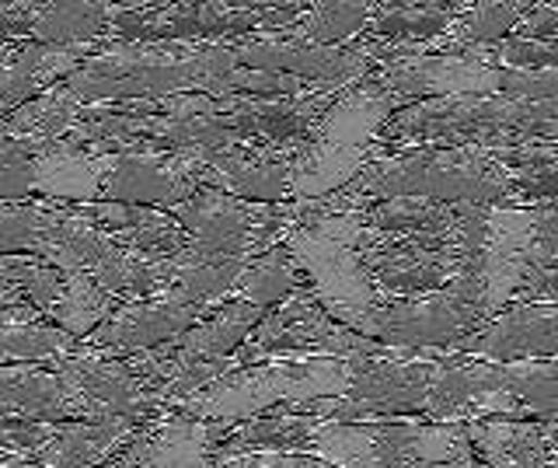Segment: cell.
Here are the masks:
<instances>
[{
	"label": "cell",
	"mask_w": 558,
	"mask_h": 468,
	"mask_svg": "<svg viewBox=\"0 0 558 468\" xmlns=\"http://www.w3.org/2000/svg\"><path fill=\"white\" fill-rule=\"evenodd\" d=\"M363 193L384 200H458L499 203L510 196V179L471 151H415L380 161L363 176Z\"/></svg>",
	"instance_id": "6da1fadb"
},
{
	"label": "cell",
	"mask_w": 558,
	"mask_h": 468,
	"mask_svg": "<svg viewBox=\"0 0 558 468\" xmlns=\"http://www.w3.org/2000/svg\"><path fill=\"white\" fill-rule=\"evenodd\" d=\"M349 381H353V363L342 360L276 363V368L223 374L206 392H199L189 409L206 420H238V416H252L272 403H314V398L345 395Z\"/></svg>",
	"instance_id": "7a4b0ae2"
},
{
	"label": "cell",
	"mask_w": 558,
	"mask_h": 468,
	"mask_svg": "<svg viewBox=\"0 0 558 468\" xmlns=\"http://www.w3.org/2000/svg\"><path fill=\"white\" fill-rule=\"evenodd\" d=\"M296 263L304 266V273L314 280L318 301L331 319H339L342 325L360 328V322L374 311V284L371 273L363 269L353 249L336 245V241L322 238L318 231H296L290 238L287 249Z\"/></svg>",
	"instance_id": "3957f363"
},
{
	"label": "cell",
	"mask_w": 558,
	"mask_h": 468,
	"mask_svg": "<svg viewBox=\"0 0 558 468\" xmlns=\"http://www.w3.org/2000/svg\"><path fill=\"white\" fill-rule=\"evenodd\" d=\"M482 322V311L464 304L453 293H440V298H426V301H412V304H391V308H374L371 315L360 322L356 333L395 346V350H426V346H447V343H461L471 328Z\"/></svg>",
	"instance_id": "277c9868"
},
{
	"label": "cell",
	"mask_w": 558,
	"mask_h": 468,
	"mask_svg": "<svg viewBox=\"0 0 558 468\" xmlns=\"http://www.w3.org/2000/svg\"><path fill=\"white\" fill-rule=\"evenodd\" d=\"M384 88L395 95L493 98V92H499V71L471 57H409L388 67Z\"/></svg>",
	"instance_id": "5b68a950"
},
{
	"label": "cell",
	"mask_w": 558,
	"mask_h": 468,
	"mask_svg": "<svg viewBox=\"0 0 558 468\" xmlns=\"http://www.w3.org/2000/svg\"><path fill=\"white\" fill-rule=\"evenodd\" d=\"M238 60L248 63V71L262 74H296V77H318V81H345L366 71V60L360 53H345L336 46H293V43H252L238 49Z\"/></svg>",
	"instance_id": "8992f818"
},
{
	"label": "cell",
	"mask_w": 558,
	"mask_h": 468,
	"mask_svg": "<svg viewBox=\"0 0 558 468\" xmlns=\"http://www.w3.org/2000/svg\"><path fill=\"white\" fill-rule=\"evenodd\" d=\"M464 350L493 360L558 357V308H520L510 311L482 336L468 339Z\"/></svg>",
	"instance_id": "52a82bcc"
},
{
	"label": "cell",
	"mask_w": 558,
	"mask_h": 468,
	"mask_svg": "<svg viewBox=\"0 0 558 468\" xmlns=\"http://www.w3.org/2000/svg\"><path fill=\"white\" fill-rule=\"evenodd\" d=\"M182 224L199 238V245L209 255H238L248 245V214L231 196L220 193H199L192 200H182L179 206Z\"/></svg>",
	"instance_id": "ba28073f"
},
{
	"label": "cell",
	"mask_w": 558,
	"mask_h": 468,
	"mask_svg": "<svg viewBox=\"0 0 558 468\" xmlns=\"http://www.w3.org/2000/svg\"><path fill=\"white\" fill-rule=\"evenodd\" d=\"M105 168L109 161L87 158L74 147H46L28 161L32 189L63 200H95L105 189Z\"/></svg>",
	"instance_id": "9c48e42d"
},
{
	"label": "cell",
	"mask_w": 558,
	"mask_h": 468,
	"mask_svg": "<svg viewBox=\"0 0 558 468\" xmlns=\"http://www.w3.org/2000/svg\"><path fill=\"white\" fill-rule=\"evenodd\" d=\"M388 116H391V92L388 88H360L328 112L318 144L363 151L366 144H371V136L388 123Z\"/></svg>",
	"instance_id": "30bf717a"
},
{
	"label": "cell",
	"mask_w": 558,
	"mask_h": 468,
	"mask_svg": "<svg viewBox=\"0 0 558 468\" xmlns=\"http://www.w3.org/2000/svg\"><path fill=\"white\" fill-rule=\"evenodd\" d=\"M174 179L179 176L165 171L154 154H122L105 176V196L122 203H182L185 185Z\"/></svg>",
	"instance_id": "8fae6325"
},
{
	"label": "cell",
	"mask_w": 558,
	"mask_h": 468,
	"mask_svg": "<svg viewBox=\"0 0 558 468\" xmlns=\"http://www.w3.org/2000/svg\"><path fill=\"white\" fill-rule=\"evenodd\" d=\"M468 444L493 468H548V433L523 423H482L468 430Z\"/></svg>",
	"instance_id": "7c38bea8"
},
{
	"label": "cell",
	"mask_w": 558,
	"mask_h": 468,
	"mask_svg": "<svg viewBox=\"0 0 558 468\" xmlns=\"http://www.w3.org/2000/svg\"><path fill=\"white\" fill-rule=\"evenodd\" d=\"M192 322V308L189 304H144V308H130L122 315L109 319V325L101 328L98 339L109 346H130V350H144V346L165 343L171 336H179L182 328Z\"/></svg>",
	"instance_id": "4fadbf2b"
},
{
	"label": "cell",
	"mask_w": 558,
	"mask_h": 468,
	"mask_svg": "<svg viewBox=\"0 0 558 468\" xmlns=\"http://www.w3.org/2000/svg\"><path fill=\"white\" fill-rule=\"evenodd\" d=\"M74 63H77L74 46H32L17 60L0 67V98L14 109L17 101L35 95V88H43L46 81L66 74Z\"/></svg>",
	"instance_id": "5bb4252c"
},
{
	"label": "cell",
	"mask_w": 558,
	"mask_h": 468,
	"mask_svg": "<svg viewBox=\"0 0 558 468\" xmlns=\"http://www.w3.org/2000/svg\"><path fill=\"white\" fill-rule=\"evenodd\" d=\"M366 151H345L331 144H314L301 161H296L290 185L296 196H325L331 189L345 185L363 165Z\"/></svg>",
	"instance_id": "9a60e30c"
},
{
	"label": "cell",
	"mask_w": 558,
	"mask_h": 468,
	"mask_svg": "<svg viewBox=\"0 0 558 468\" xmlns=\"http://www.w3.org/2000/svg\"><path fill=\"white\" fill-rule=\"evenodd\" d=\"M258 322V308L255 304H231L227 311L214 322H206L199 328H192V333L182 339V357L185 360H214L227 350H234V346L244 339V333Z\"/></svg>",
	"instance_id": "2e32d148"
},
{
	"label": "cell",
	"mask_w": 558,
	"mask_h": 468,
	"mask_svg": "<svg viewBox=\"0 0 558 468\" xmlns=\"http://www.w3.org/2000/svg\"><path fill=\"white\" fill-rule=\"evenodd\" d=\"M318 458L339 468H374L377 465V427L328 423L311 433Z\"/></svg>",
	"instance_id": "e0dca14e"
},
{
	"label": "cell",
	"mask_w": 558,
	"mask_h": 468,
	"mask_svg": "<svg viewBox=\"0 0 558 468\" xmlns=\"http://www.w3.org/2000/svg\"><path fill=\"white\" fill-rule=\"evenodd\" d=\"M206 158L217 165L223 185L244 200H266L269 203V200H279L287 193V182H290L287 168L241 161V158H231L227 151H214V154H206Z\"/></svg>",
	"instance_id": "ac0fdd59"
},
{
	"label": "cell",
	"mask_w": 558,
	"mask_h": 468,
	"mask_svg": "<svg viewBox=\"0 0 558 468\" xmlns=\"http://www.w3.org/2000/svg\"><path fill=\"white\" fill-rule=\"evenodd\" d=\"M450 263L444 255H433V252H395L388 255L384 263H377V280L384 287H391L398 293H418V290H429L436 287L447 276Z\"/></svg>",
	"instance_id": "d6986e66"
},
{
	"label": "cell",
	"mask_w": 558,
	"mask_h": 468,
	"mask_svg": "<svg viewBox=\"0 0 558 468\" xmlns=\"http://www.w3.org/2000/svg\"><path fill=\"white\" fill-rule=\"evenodd\" d=\"M105 19L101 4H57L46 8L39 19H32V32L49 46L63 43H87Z\"/></svg>",
	"instance_id": "ffe728a7"
},
{
	"label": "cell",
	"mask_w": 558,
	"mask_h": 468,
	"mask_svg": "<svg viewBox=\"0 0 558 468\" xmlns=\"http://www.w3.org/2000/svg\"><path fill=\"white\" fill-rule=\"evenodd\" d=\"M147 468H206V430L203 423L174 420L150 444Z\"/></svg>",
	"instance_id": "44dd1931"
},
{
	"label": "cell",
	"mask_w": 558,
	"mask_h": 468,
	"mask_svg": "<svg viewBox=\"0 0 558 468\" xmlns=\"http://www.w3.org/2000/svg\"><path fill=\"white\" fill-rule=\"evenodd\" d=\"M244 276V263L238 255H209L206 259H192L189 266L179 269V287H182V301L196 304V301H209L223 293L234 280Z\"/></svg>",
	"instance_id": "7402d4cb"
},
{
	"label": "cell",
	"mask_w": 558,
	"mask_h": 468,
	"mask_svg": "<svg viewBox=\"0 0 558 468\" xmlns=\"http://www.w3.org/2000/svg\"><path fill=\"white\" fill-rule=\"evenodd\" d=\"M122 437L119 423H105V427H66L63 437L46 451V461L52 468H84L98 461L105 451Z\"/></svg>",
	"instance_id": "603a6c76"
},
{
	"label": "cell",
	"mask_w": 558,
	"mask_h": 468,
	"mask_svg": "<svg viewBox=\"0 0 558 468\" xmlns=\"http://www.w3.org/2000/svg\"><path fill=\"white\" fill-rule=\"evenodd\" d=\"M502 388L520 406H527L541 416H558V363H548V368H537V363L502 368Z\"/></svg>",
	"instance_id": "cb8c5ba5"
},
{
	"label": "cell",
	"mask_w": 558,
	"mask_h": 468,
	"mask_svg": "<svg viewBox=\"0 0 558 468\" xmlns=\"http://www.w3.org/2000/svg\"><path fill=\"white\" fill-rule=\"evenodd\" d=\"M74 109H77V98L74 92H49V95H39L28 106H17L14 116L4 123V133L11 136H25V133H57V130H66L70 119H74Z\"/></svg>",
	"instance_id": "d4e9b609"
},
{
	"label": "cell",
	"mask_w": 558,
	"mask_h": 468,
	"mask_svg": "<svg viewBox=\"0 0 558 468\" xmlns=\"http://www.w3.org/2000/svg\"><path fill=\"white\" fill-rule=\"evenodd\" d=\"M57 308V319L66 328L70 336H81L87 333L105 311V293L92 284L87 273H70V284L63 287L60 301L52 304Z\"/></svg>",
	"instance_id": "484cf974"
},
{
	"label": "cell",
	"mask_w": 558,
	"mask_h": 468,
	"mask_svg": "<svg viewBox=\"0 0 558 468\" xmlns=\"http://www.w3.org/2000/svg\"><path fill=\"white\" fill-rule=\"evenodd\" d=\"M537 241V211H488L485 252L523 255Z\"/></svg>",
	"instance_id": "4316f807"
},
{
	"label": "cell",
	"mask_w": 558,
	"mask_h": 468,
	"mask_svg": "<svg viewBox=\"0 0 558 468\" xmlns=\"http://www.w3.org/2000/svg\"><path fill=\"white\" fill-rule=\"evenodd\" d=\"M287 249H276L262 259L258 266L244 269V301L262 308V304H272L279 298H287L293 290V266L287 263Z\"/></svg>",
	"instance_id": "83f0119b"
},
{
	"label": "cell",
	"mask_w": 558,
	"mask_h": 468,
	"mask_svg": "<svg viewBox=\"0 0 558 468\" xmlns=\"http://www.w3.org/2000/svg\"><path fill=\"white\" fill-rule=\"evenodd\" d=\"M371 8L366 4H328V8H314L304 22V39H311L314 46H325V43H339L371 19Z\"/></svg>",
	"instance_id": "f1b7e54d"
},
{
	"label": "cell",
	"mask_w": 558,
	"mask_h": 468,
	"mask_svg": "<svg viewBox=\"0 0 558 468\" xmlns=\"http://www.w3.org/2000/svg\"><path fill=\"white\" fill-rule=\"evenodd\" d=\"M450 19L447 8H395L377 19V32L391 39H433Z\"/></svg>",
	"instance_id": "f546056e"
},
{
	"label": "cell",
	"mask_w": 558,
	"mask_h": 468,
	"mask_svg": "<svg viewBox=\"0 0 558 468\" xmlns=\"http://www.w3.org/2000/svg\"><path fill=\"white\" fill-rule=\"evenodd\" d=\"M66 346L63 333L35 325H0V357H49Z\"/></svg>",
	"instance_id": "4dcf8cb0"
},
{
	"label": "cell",
	"mask_w": 558,
	"mask_h": 468,
	"mask_svg": "<svg viewBox=\"0 0 558 468\" xmlns=\"http://www.w3.org/2000/svg\"><path fill=\"white\" fill-rule=\"evenodd\" d=\"M499 92L513 101H558V67L545 71H499Z\"/></svg>",
	"instance_id": "1f68e13d"
},
{
	"label": "cell",
	"mask_w": 558,
	"mask_h": 468,
	"mask_svg": "<svg viewBox=\"0 0 558 468\" xmlns=\"http://www.w3.org/2000/svg\"><path fill=\"white\" fill-rule=\"evenodd\" d=\"M523 8L520 4H478L468 14V22L461 28L464 43H485V39H499L502 32H510L520 22Z\"/></svg>",
	"instance_id": "d6a6232c"
},
{
	"label": "cell",
	"mask_w": 558,
	"mask_h": 468,
	"mask_svg": "<svg viewBox=\"0 0 558 468\" xmlns=\"http://www.w3.org/2000/svg\"><path fill=\"white\" fill-rule=\"evenodd\" d=\"M499 57L510 63L506 71H545V67H558V43L545 39H510Z\"/></svg>",
	"instance_id": "836d02e7"
},
{
	"label": "cell",
	"mask_w": 558,
	"mask_h": 468,
	"mask_svg": "<svg viewBox=\"0 0 558 468\" xmlns=\"http://www.w3.org/2000/svg\"><path fill=\"white\" fill-rule=\"evenodd\" d=\"M520 185L527 189V193H537V196H558V154L548 161H541L527 171H520Z\"/></svg>",
	"instance_id": "e575fe53"
},
{
	"label": "cell",
	"mask_w": 558,
	"mask_h": 468,
	"mask_svg": "<svg viewBox=\"0 0 558 468\" xmlns=\"http://www.w3.org/2000/svg\"><path fill=\"white\" fill-rule=\"evenodd\" d=\"M537 249L545 259H558V211H537Z\"/></svg>",
	"instance_id": "d590c367"
},
{
	"label": "cell",
	"mask_w": 558,
	"mask_h": 468,
	"mask_svg": "<svg viewBox=\"0 0 558 468\" xmlns=\"http://www.w3.org/2000/svg\"><path fill=\"white\" fill-rule=\"evenodd\" d=\"M231 468H325V465L311 461V458H293V455H255V458H244Z\"/></svg>",
	"instance_id": "8d00e7d4"
},
{
	"label": "cell",
	"mask_w": 558,
	"mask_h": 468,
	"mask_svg": "<svg viewBox=\"0 0 558 468\" xmlns=\"http://www.w3.org/2000/svg\"><path fill=\"white\" fill-rule=\"evenodd\" d=\"M541 32H551V36H558V8H541L531 19L527 36H541Z\"/></svg>",
	"instance_id": "74e56055"
},
{
	"label": "cell",
	"mask_w": 558,
	"mask_h": 468,
	"mask_svg": "<svg viewBox=\"0 0 558 468\" xmlns=\"http://www.w3.org/2000/svg\"><path fill=\"white\" fill-rule=\"evenodd\" d=\"M0 468H35V465H22V461H0Z\"/></svg>",
	"instance_id": "f35d334b"
},
{
	"label": "cell",
	"mask_w": 558,
	"mask_h": 468,
	"mask_svg": "<svg viewBox=\"0 0 558 468\" xmlns=\"http://www.w3.org/2000/svg\"><path fill=\"white\" fill-rule=\"evenodd\" d=\"M8 109H11V106H8V101H4V98H0V116H4Z\"/></svg>",
	"instance_id": "ab89813d"
},
{
	"label": "cell",
	"mask_w": 558,
	"mask_h": 468,
	"mask_svg": "<svg viewBox=\"0 0 558 468\" xmlns=\"http://www.w3.org/2000/svg\"><path fill=\"white\" fill-rule=\"evenodd\" d=\"M548 468H558V461H548Z\"/></svg>",
	"instance_id": "60d3db41"
}]
</instances>
